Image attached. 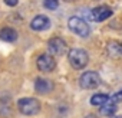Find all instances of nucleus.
<instances>
[{"mask_svg":"<svg viewBox=\"0 0 122 118\" xmlns=\"http://www.w3.org/2000/svg\"><path fill=\"white\" fill-rule=\"evenodd\" d=\"M68 59H69V64L72 65V68H75V69H83L89 62V56H88L86 50L81 49V48L71 49L68 53Z\"/></svg>","mask_w":122,"mask_h":118,"instance_id":"f257e3e1","label":"nucleus"},{"mask_svg":"<svg viewBox=\"0 0 122 118\" xmlns=\"http://www.w3.org/2000/svg\"><path fill=\"white\" fill-rule=\"evenodd\" d=\"M17 108L23 115H36L40 111V102L36 98H20Z\"/></svg>","mask_w":122,"mask_h":118,"instance_id":"f03ea898","label":"nucleus"},{"mask_svg":"<svg viewBox=\"0 0 122 118\" xmlns=\"http://www.w3.org/2000/svg\"><path fill=\"white\" fill-rule=\"evenodd\" d=\"M68 26H69V29H71L75 35H78V36H81V38H88L89 33H91V27L88 26V23H86L83 19L78 17V16L71 17L69 22H68Z\"/></svg>","mask_w":122,"mask_h":118,"instance_id":"7ed1b4c3","label":"nucleus"},{"mask_svg":"<svg viewBox=\"0 0 122 118\" xmlns=\"http://www.w3.org/2000/svg\"><path fill=\"white\" fill-rule=\"evenodd\" d=\"M79 85L83 89H95V88H98L101 85V76L93 71H88V72L81 75Z\"/></svg>","mask_w":122,"mask_h":118,"instance_id":"20e7f679","label":"nucleus"},{"mask_svg":"<svg viewBox=\"0 0 122 118\" xmlns=\"http://www.w3.org/2000/svg\"><path fill=\"white\" fill-rule=\"evenodd\" d=\"M47 49L55 56H62L68 50V45L62 38H52L47 43Z\"/></svg>","mask_w":122,"mask_h":118,"instance_id":"39448f33","label":"nucleus"},{"mask_svg":"<svg viewBox=\"0 0 122 118\" xmlns=\"http://www.w3.org/2000/svg\"><path fill=\"white\" fill-rule=\"evenodd\" d=\"M37 68L39 71L42 72H52L55 68H56V61H55V58L49 53H43L37 58Z\"/></svg>","mask_w":122,"mask_h":118,"instance_id":"423d86ee","label":"nucleus"},{"mask_svg":"<svg viewBox=\"0 0 122 118\" xmlns=\"http://www.w3.org/2000/svg\"><path fill=\"white\" fill-rule=\"evenodd\" d=\"M113 15V10L108 6H98L89 13V19L93 22H103Z\"/></svg>","mask_w":122,"mask_h":118,"instance_id":"0eeeda50","label":"nucleus"},{"mask_svg":"<svg viewBox=\"0 0 122 118\" xmlns=\"http://www.w3.org/2000/svg\"><path fill=\"white\" fill-rule=\"evenodd\" d=\"M30 27L36 32H40V30H46L50 27V20L47 16L45 15H37L33 17V20L30 22Z\"/></svg>","mask_w":122,"mask_h":118,"instance_id":"6e6552de","label":"nucleus"},{"mask_svg":"<svg viewBox=\"0 0 122 118\" xmlns=\"http://www.w3.org/2000/svg\"><path fill=\"white\" fill-rule=\"evenodd\" d=\"M35 89L39 94H49L53 89V82L45 78H37L35 81Z\"/></svg>","mask_w":122,"mask_h":118,"instance_id":"1a4fd4ad","label":"nucleus"},{"mask_svg":"<svg viewBox=\"0 0 122 118\" xmlns=\"http://www.w3.org/2000/svg\"><path fill=\"white\" fill-rule=\"evenodd\" d=\"M0 39L3 42H15L17 39V32L13 27H3L0 30Z\"/></svg>","mask_w":122,"mask_h":118,"instance_id":"9d476101","label":"nucleus"},{"mask_svg":"<svg viewBox=\"0 0 122 118\" xmlns=\"http://www.w3.org/2000/svg\"><path fill=\"white\" fill-rule=\"evenodd\" d=\"M102 108H101V114L102 115H105V117H112L115 112H116V104L109 98L103 105H101Z\"/></svg>","mask_w":122,"mask_h":118,"instance_id":"9b49d317","label":"nucleus"},{"mask_svg":"<svg viewBox=\"0 0 122 118\" xmlns=\"http://www.w3.org/2000/svg\"><path fill=\"white\" fill-rule=\"evenodd\" d=\"M106 50L113 58L122 56V43H119V42H109L108 46H106Z\"/></svg>","mask_w":122,"mask_h":118,"instance_id":"f8f14e48","label":"nucleus"},{"mask_svg":"<svg viewBox=\"0 0 122 118\" xmlns=\"http://www.w3.org/2000/svg\"><path fill=\"white\" fill-rule=\"evenodd\" d=\"M108 99H109V97H108L106 94H96V95H93V97L91 98V104H92V105H96V107H101V105H103Z\"/></svg>","mask_w":122,"mask_h":118,"instance_id":"ddd939ff","label":"nucleus"},{"mask_svg":"<svg viewBox=\"0 0 122 118\" xmlns=\"http://www.w3.org/2000/svg\"><path fill=\"white\" fill-rule=\"evenodd\" d=\"M43 6L49 10H56L59 7V0H43Z\"/></svg>","mask_w":122,"mask_h":118,"instance_id":"4468645a","label":"nucleus"},{"mask_svg":"<svg viewBox=\"0 0 122 118\" xmlns=\"http://www.w3.org/2000/svg\"><path fill=\"white\" fill-rule=\"evenodd\" d=\"M111 99H112L115 104L121 102V101H122V89H121V91H118V92H115V94H113V97H112Z\"/></svg>","mask_w":122,"mask_h":118,"instance_id":"2eb2a0df","label":"nucleus"},{"mask_svg":"<svg viewBox=\"0 0 122 118\" xmlns=\"http://www.w3.org/2000/svg\"><path fill=\"white\" fill-rule=\"evenodd\" d=\"M5 3H6L7 6H10V7H13V6H16V5L19 3V0H5Z\"/></svg>","mask_w":122,"mask_h":118,"instance_id":"dca6fc26","label":"nucleus"},{"mask_svg":"<svg viewBox=\"0 0 122 118\" xmlns=\"http://www.w3.org/2000/svg\"><path fill=\"white\" fill-rule=\"evenodd\" d=\"M85 118H96V117H95V115H86Z\"/></svg>","mask_w":122,"mask_h":118,"instance_id":"f3484780","label":"nucleus"},{"mask_svg":"<svg viewBox=\"0 0 122 118\" xmlns=\"http://www.w3.org/2000/svg\"><path fill=\"white\" fill-rule=\"evenodd\" d=\"M112 118H122V115H118V117H112Z\"/></svg>","mask_w":122,"mask_h":118,"instance_id":"a211bd4d","label":"nucleus"},{"mask_svg":"<svg viewBox=\"0 0 122 118\" xmlns=\"http://www.w3.org/2000/svg\"><path fill=\"white\" fill-rule=\"evenodd\" d=\"M65 2H75V0H65Z\"/></svg>","mask_w":122,"mask_h":118,"instance_id":"6ab92c4d","label":"nucleus"}]
</instances>
